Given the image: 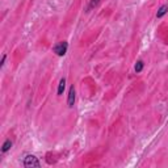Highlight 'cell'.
I'll return each mask as SVG.
<instances>
[{
  "label": "cell",
  "mask_w": 168,
  "mask_h": 168,
  "mask_svg": "<svg viewBox=\"0 0 168 168\" xmlns=\"http://www.w3.org/2000/svg\"><path fill=\"white\" fill-rule=\"evenodd\" d=\"M67 49H68V43L63 41V42H58L57 45H54L53 51H54L58 57H63L66 53H67Z\"/></svg>",
  "instance_id": "obj_1"
},
{
  "label": "cell",
  "mask_w": 168,
  "mask_h": 168,
  "mask_svg": "<svg viewBox=\"0 0 168 168\" xmlns=\"http://www.w3.org/2000/svg\"><path fill=\"white\" fill-rule=\"evenodd\" d=\"M24 166L25 167H39L41 163H39V160L34 155H26L24 159Z\"/></svg>",
  "instance_id": "obj_2"
},
{
  "label": "cell",
  "mask_w": 168,
  "mask_h": 168,
  "mask_svg": "<svg viewBox=\"0 0 168 168\" xmlns=\"http://www.w3.org/2000/svg\"><path fill=\"white\" fill-rule=\"evenodd\" d=\"M64 87H66V79H60L59 82V86H58V96L63 95V91H64Z\"/></svg>",
  "instance_id": "obj_5"
},
{
  "label": "cell",
  "mask_w": 168,
  "mask_h": 168,
  "mask_svg": "<svg viewBox=\"0 0 168 168\" xmlns=\"http://www.w3.org/2000/svg\"><path fill=\"white\" fill-rule=\"evenodd\" d=\"M167 12H168V5H167V4H164V5H162V7H160V8H159V9H158L156 17H158V19H162V17L164 16Z\"/></svg>",
  "instance_id": "obj_4"
},
{
  "label": "cell",
  "mask_w": 168,
  "mask_h": 168,
  "mask_svg": "<svg viewBox=\"0 0 168 168\" xmlns=\"http://www.w3.org/2000/svg\"><path fill=\"white\" fill-rule=\"evenodd\" d=\"M134 70H135V72H137V74H139V72L143 70V62H142V60H138V62H137V64H135Z\"/></svg>",
  "instance_id": "obj_7"
},
{
  "label": "cell",
  "mask_w": 168,
  "mask_h": 168,
  "mask_svg": "<svg viewBox=\"0 0 168 168\" xmlns=\"http://www.w3.org/2000/svg\"><path fill=\"white\" fill-rule=\"evenodd\" d=\"M67 105L70 108H72L75 105V88L74 86L70 87V91H68V97H67Z\"/></svg>",
  "instance_id": "obj_3"
},
{
  "label": "cell",
  "mask_w": 168,
  "mask_h": 168,
  "mask_svg": "<svg viewBox=\"0 0 168 168\" xmlns=\"http://www.w3.org/2000/svg\"><path fill=\"white\" fill-rule=\"evenodd\" d=\"M101 2V0H91V3H89V7H88V9H92V8H95L99 5V3Z\"/></svg>",
  "instance_id": "obj_8"
},
{
  "label": "cell",
  "mask_w": 168,
  "mask_h": 168,
  "mask_svg": "<svg viewBox=\"0 0 168 168\" xmlns=\"http://www.w3.org/2000/svg\"><path fill=\"white\" fill-rule=\"evenodd\" d=\"M5 59H7V55L4 54L3 58H2V62H0V67H3V66H4V63H5Z\"/></svg>",
  "instance_id": "obj_9"
},
{
  "label": "cell",
  "mask_w": 168,
  "mask_h": 168,
  "mask_svg": "<svg viewBox=\"0 0 168 168\" xmlns=\"http://www.w3.org/2000/svg\"><path fill=\"white\" fill-rule=\"evenodd\" d=\"M12 147V141L11 139H7L5 142L3 143V147H2V152H7L8 150H11Z\"/></svg>",
  "instance_id": "obj_6"
}]
</instances>
